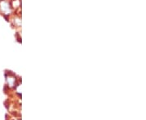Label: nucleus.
Returning a JSON list of instances; mask_svg holds the SVG:
<instances>
[{"mask_svg": "<svg viewBox=\"0 0 146 120\" xmlns=\"http://www.w3.org/2000/svg\"><path fill=\"white\" fill-rule=\"evenodd\" d=\"M2 11H5L6 12H8L10 9H9V5H8V3H6V2H3V3H2Z\"/></svg>", "mask_w": 146, "mask_h": 120, "instance_id": "f257e3e1", "label": "nucleus"}]
</instances>
